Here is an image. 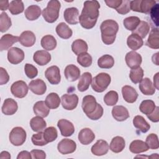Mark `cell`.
<instances>
[{
  "instance_id": "cell-1",
  "label": "cell",
  "mask_w": 159,
  "mask_h": 159,
  "mask_svg": "<svg viewBox=\"0 0 159 159\" xmlns=\"http://www.w3.org/2000/svg\"><path fill=\"white\" fill-rule=\"evenodd\" d=\"M100 4L96 0L86 1L81 13L79 16V22L81 27L90 29L94 27L99 16Z\"/></svg>"
},
{
  "instance_id": "cell-2",
  "label": "cell",
  "mask_w": 159,
  "mask_h": 159,
  "mask_svg": "<svg viewBox=\"0 0 159 159\" xmlns=\"http://www.w3.org/2000/svg\"><path fill=\"white\" fill-rule=\"evenodd\" d=\"M100 30L102 42L106 45H111L115 41L119 25L114 20L107 19L101 23Z\"/></svg>"
},
{
  "instance_id": "cell-3",
  "label": "cell",
  "mask_w": 159,
  "mask_h": 159,
  "mask_svg": "<svg viewBox=\"0 0 159 159\" xmlns=\"http://www.w3.org/2000/svg\"><path fill=\"white\" fill-rule=\"evenodd\" d=\"M61 4L58 0H51L47 6L42 11V16L45 20L48 23L55 22L59 17V11Z\"/></svg>"
},
{
  "instance_id": "cell-4",
  "label": "cell",
  "mask_w": 159,
  "mask_h": 159,
  "mask_svg": "<svg viewBox=\"0 0 159 159\" xmlns=\"http://www.w3.org/2000/svg\"><path fill=\"white\" fill-rule=\"evenodd\" d=\"M111 81V76L106 73H100L92 79L91 87L97 93L104 91L110 84Z\"/></svg>"
},
{
  "instance_id": "cell-5",
  "label": "cell",
  "mask_w": 159,
  "mask_h": 159,
  "mask_svg": "<svg viewBox=\"0 0 159 159\" xmlns=\"http://www.w3.org/2000/svg\"><path fill=\"white\" fill-rule=\"evenodd\" d=\"M156 4V1L154 0L130 1V7L133 11L148 14Z\"/></svg>"
},
{
  "instance_id": "cell-6",
  "label": "cell",
  "mask_w": 159,
  "mask_h": 159,
  "mask_svg": "<svg viewBox=\"0 0 159 159\" xmlns=\"http://www.w3.org/2000/svg\"><path fill=\"white\" fill-rule=\"evenodd\" d=\"M26 137V132L21 127H14L9 135L10 142L14 146L22 145L25 142Z\"/></svg>"
},
{
  "instance_id": "cell-7",
  "label": "cell",
  "mask_w": 159,
  "mask_h": 159,
  "mask_svg": "<svg viewBox=\"0 0 159 159\" xmlns=\"http://www.w3.org/2000/svg\"><path fill=\"white\" fill-rule=\"evenodd\" d=\"M29 88L26 83L19 80L12 83L11 86V92L12 94L17 98H23L28 93Z\"/></svg>"
},
{
  "instance_id": "cell-8",
  "label": "cell",
  "mask_w": 159,
  "mask_h": 159,
  "mask_svg": "<svg viewBox=\"0 0 159 159\" xmlns=\"http://www.w3.org/2000/svg\"><path fill=\"white\" fill-rule=\"evenodd\" d=\"M76 148V143L73 140L69 139H62L57 145L58 152L63 155L73 153Z\"/></svg>"
},
{
  "instance_id": "cell-9",
  "label": "cell",
  "mask_w": 159,
  "mask_h": 159,
  "mask_svg": "<svg viewBox=\"0 0 159 159\" xmlns=\"http://www.w3.org/2000/svg\"><path fill=\"white\" fill-rule=\"evenodd\" d=\"M24 59V51L18 47H11L7 52V60L12 64L17 65Z\"/></svg>"
},
{
  "instance_id": "cell-10",
  "label": "cell",
  "mask_w": 159,
  "mask_h": 159,
  "mask_svg": "<svg viewBox=\"0 0 159 159\" xmlns=\"http://www.w3.org/2000/svg\"><path fill=\"white\" fill-rule=\"evenodd\" d=\"M97 105L96 99L92 95H87L83 98L81 107L86 116L92 114L96 110Z\"/></svg>"
},
{
  "instance_id": "cell-11",
  "label": "cell",
  "mask_w": 159,
  "mask_h": 159,
  "mask_svg": "<svg viewBox=\"0 0 159 159\" xmlns=\"http://www.w3.org/2000/svg\"><path fill=\"white\" fill-rule=\"evenodd\" d=\"M45 76L52 84H58L61 80L60 71L57 66L53 65L47 68Z\"/></svg>"
},
{
  "instance_id": "cell-12",
  "label": "cell",
  "mask_w": 159,
  "mask_h": 159,
  "mask_svg": "<svg viewBox=\"0 0 159 159\" xmlns=\"http://www.w3.org/2000/svg\"><path fill=\"white\" fill-rule=\"evenodd\" d=\"M61 105L63 107L68 111L75 109L78 103V97L75 94H65L61 98Z\"/></svg>"
},
{
  "instance_id": "cell-13",
  "label": "cell",
  "mask_w": 159,
  "mask_h": 159,
  "mask_svg": "<svg viewBox=\"0 0 159 159\" xmlns=\"http://www.w3.org/2000/svg\"><path fill=\"white\" fill-rule=\"evenodd\" d=\"M125 60L127 65L131 69H134L140 66L142 61V58L139 53L130 51L125 55Z\"/></svg>"
},
{
  "instance_id": "cell-14",
  "label": "cell",
  "mask_w": 159,
  "mask_h": 159,
  "mask_svg": "<svg viewBox=\"0 0 159 159\" xmlns=\"http://www.w3.org/2000/svg\"><path fill=\"white\" fill-rule=\"evenodd\" d=\"M57 126L59 128L61 135L64 137H70L75 132V127L70 121L61 119L58 121Z\"/></svg>"
},
{
  "instance_id": "cell-15",
  "label": "cell",
  "mask_w": 159,
  "mask_h": 159,
  "mask_svg": "<svg viewBox=\"0 0 159 159\" xmlns=\"http://www.w3.org/2000/svg\"><path fill=\"white\" fill-rule=\"evenodd\" d=\"M109 147L108 143L104 140H98L91 147V151L92 153L96 156H102L106 155L109 150Z\"/></svg>"
},
{
  "instance_id": "cell-16",
  "label": "cell",
  "mask_w": 159,
  "mask_h": 159,
  "mask_svg": "<svg viewBox=\"0 0 159 159\" xmlns=\"http://www.w3.org/2000/svg\"><path fill=\"white\" fill-rule=\"evenodd\" d=\"M63 17L65 21L71 24L75 25L79 22V11L76 7L66 8L63 12Z\"/></svg>"
},
{
  "instance_id": "cell-17",
  "label": "cell",
  "mask_w": 159,
  "mask_h": 159,
  "mask_svg": "<svg viewBox=\"0 0 159 159\" xmlns=\"http://www.w3.org/2000/svg\"><path fill=\"white\" fill-rule=\"evenodd\" d=\"M29 88L33 93L37 95H42L47 91L46 84L41 79L32 80L29 83Z\"/></svg>"
},
{
  "instance_id": "cell-18",
  "label": "cell",
  "mask_w": 159,
  "mask_h": 159,
  "mask_svg": "<svg viewBox=\"0 0 159 159\" xmlns=\"http://www.w3.org/2000/svg\"><path fill=\"white\" fill-rule=\"evenodd\" d=\"M112 116L117 121H124L129 117L127 108L123 106H114L112 109Z\"/></svg>"
},
{
  "instance_id": "cell-19",
  "label": "cell",
  "mask_w": 159,
  "mask_h": 159,
  "mask_svg": "<svg viewBox=\"0 0 159 159\" xmlns=\"http://www.w3.org/2000/svg\"><path fill=\"white\" fill-rule=\"evenodd\" d=\"M36 41V37L33 32L25 30L22 32L19 37L20 43L25 47H32Z\"/></svg>"
},
{
  "instance_id": "cell-20",
  "label": "cell",
  "mask_w": 159,
  "mask_h": 159,
  "mask_svg": "<svg viewBox=\"0 0 159 159\" xmlns=\"http://www.w3.org/2000/svg\"><path fill=\"white\" fill-rule=\"evenodd\" d=\"M19 42V37L17 36H14L10 34H6L3 35L0 40V50H6L15 43Z\"/></svg>"
},
{
  "instance_id": "cell-21",
  "label": "cell",
  "mask_w": 159,
  "mask_h": 159,
  "mask_svg": "<svg viewBox=\"0 0 159 159\" xmlns=\"http://www.w3.org/2000/svg\"><path fill=\"white\" fill-rule=\"evenodd\" d=\"M122 94L124 99L129 103L135 102L139 96L137 91L129 85H125L122 88Z\"/></svg>"
},
{
  "instance_id": "cell-22",
  "label": "cell",
  "mask_w": 159,
  "mask_h": 159,
  "mask_svg": "<svg viewBox=\"0 0 159 159\" xmlns=\"http://www.w3.org/2000/svg\"><path fill=\"white\" fill-rule=\"evenodd\" d=\"M1 109L2 113L6 116L13 115L17 112L18 105L14 99L12 98H7L4 100Z\"/></svg>"
},
{
  "instance_id": "cell-23",
  "label": "cell",
  "mask_w": 159,
  "mask_h": 159,
  "mask_svg": "<svg viewBox=\"0 0 159 159\" xmlns=\"http://www.w3.org/2000/svg\"><path fill=\"white\" fill-rule=\"evenodd\" d=\"M33 60L37 65L44 66L50 61L51 55L45 50H37L34 54Z\"/></svg>"
},
{
  "instance_id": "cell-24",
  "label": "cell",
  "mask_w": 159,
  "mask_h": 159,
  "mask_svg": "<svg viewBox=\"0 0 159 159\" xmlns=\"http://www.w3.org/2000/svg\"><path fill=\"white\" fill-rule=\"evenodd\" d=\"M78 140L83 145H89L95 139V134L89 128L81 129L78 134Z\"/></svg>"
},
{
  "instance_id": "cell-25",
  "label": "cell",
  "mask_w": 159,
  "mask_h": 159,
  "mask_svg": "<svg viewBox=\"0 0 159 159\" xmlns=\"http://www.w3.org/2000/svg\"><path fill=\"white\" fill-rule=\"evenodd\" d=\"M64 75L68 81L71 82L75 81L80 76V70L75 65H68L65 68Z\"/></svg>"
},
{
  "instance_id": "cell-26",
  "label": "cell",
  "mask_w": 159,
  "mask_h": 159,
  "mask_svg": "<svg viewBox=\"0 0 159 159\" xmlns=\"http://www.w3.org/2000/svg\"><path fill=\"white\" fill-rule=\"evenodd\" d=\"M139 87L140 91L144 95L151 96L155 93V88L154 87L152 81L148 78L142 79L139 83Z\"/></svg>"
},
{
  "instance_id": "cell-27",
  "label": "cell",
  "mask_w": 159,
  "mask_h": 159,
  "mask_svg": "<svg viewBox=\"0 0 159 159\" xmlns=\"http://www.w3.org/2000/svg\"><path fill=\"white\" fill-rule=\"evenodd\" d=\"M127 44L131 50L135 51L143 46V41L139 35L132 33L127 37Z\"/></svg>"
},
{
  "instance_id": "cell-28",
  "label": "cell",
  "mask_w": 159,
  "mask_h": 159,
  "mask_svg": "<svg viewBox=\"0 0 159 159\" xmlns=\"http://www.w3.org/2000/svg\"><path fill=\"white\" fill-rule=\"evenodd\" d=\"M148 149L149 148L147 143L140 140H134L129 145L130 151L135 154H139L147 152Z\"/></svg>"
},
{
  "instance_id": "cell-29",
  "label": "cell",
  "mask_w": 159,
  "mask_h": 159,
  "mask_svg": "<svg viewBox=\"0 0 159 159\" xmlns=\"http://www.w3.org/2000/svg\"><path fill=\"white\" fill-rule=\"evenodd\" d=\"M134 126L142 133H145L149 130L150 128V124L146 121L143 117L137 115L134 117L133 119Z\"/></svg>"
},
{
  "instance_id": "cell-30",
  "label": "cell",
  "mask_w": 159,
  "mask_h": 159,
  "mask_svg": "<svg viewBox=\"0 0 159 159\" xmlns=\"http://www.w3.org/2000/svg\"><path fill=\"white\" fill-rule=\"evenodd\" d=\"M125 142L123 137L120 136L114 137L110 143V150L114 153L121 152L125 148Z\"/></svg>"
},
{
  "instance_id": "cell-31",
  "label": "cell",
  "mask_w": 159,
  "mask_h": 159,
  "mask_svg": "<svg viewBox=\"0 0 159 159\" xmlns=\"http://www.w3.org/2000/svg\"><path fill=\"white\" fill-rule=\"evenodd\" d=\"M159 32L157 28H153L151 30L145 45L153 49L159 48Z\"/></svg>"
},
{
  "instance_id": "cell-32",
  "label": "cell",
  "mask_w": 159,
  "mask_h": 159,
  "mask_svg": "<svg viewBox=\"0 0 159 159\" xmlns=\"http://www.w3.org/2000/svg\"><path fill=\"white\" fill-rule=\"evenodd\" d=\"M91 81L92 75L89 72H85L83 73L78 83V89L81 92L86 91L89 88Z\"/></svg>"
},
{
  "instance_id": "cell-33",
  "label": "cell",
  "mask_w": 159,
  "mask_h": 159,
  "mask_svg": "<svg viewBox=\"0 0 159 159\" xmlns=\"http://www.w3.org/2000/svg\"><path fill=\"white\" fill-rule=\"evenodd\" d=\"M33 111L35 114L42 117H46L50 112V109L43 101H39L35 103L33 106Z\"/></svg>"
},
{
  "instance_id": "cell-34",
  "label": "cell",
  "mask_w": 159,
  "mask_h": 159,
  "mask_svg": "<svg viewBox=\"0 0 159 159\" xmlns=\"http://www.w3.org/2000/svg\"><path fill=\"white\" fill-rule=\"evenodd\" d=\"M41 9L37 5H30L25 10V16L29 20H37L41 15Z\"/></svg>"
},
{
  "instance_id": "cell-35",
  "label": "cell",
  "mask_w": 159,
  "mask_h": 159,
  "mask_svg": "<svg viewBox=\"0 0 159 159\" xmlns=\"http://www.w3.org/2000/svg\"><path fill=\"white\" fill-rule=\"evenodd\" d=\"M55 30L57 35L63 39H70L73 34L72 30L65 22L59 23L56 27Z\"/></svg>"
},
{
  "instance_id": "cell-36",
  "label": "cell",
  "mask_w": 159,
  "mask_h": 159,
  "mask_svg": "<svg viewBox=\"0 0 159 159\" xmlns=\"http://www.w3.org/2000/svg\"><path fill=\"white\" fill-rule=\"evenodd\" d=\"M71 50L73 52L78 55L81 53L86 52L88 50L87 43L82 39H76L71 44Z\"/></svg>"
},
{
  "instance_id": "cell-37",
  "label": "cell",
  "mask_w": 159,
  "mask_h": 159,
  "mask_svg": "<svg viewBox=\"0 0 159 159\" xmlns=\"http://www.w3.org/2000/svg\"><path fill=\"white\" fill-rule=\"evenodd\" d=\"M30 125L33 131L39 132L45 129L47 124L45 120L40 116H35L31 119Z\"/></svg>"
},
{
  "instance_id": "cell-38",
  "label": "cell",
  "mask_w": 159,
  "mask_h": 159,
  "mask_svg": "<svg viewBox=\"0 0 159 159\" xmlns=\"http://www.w3.org/2000/svg\"><path fill=\"white\" fill-rule=\"evenodd\" d=\"M41 46L46 50H54L57 45L55 38L52 35H46L43 36L41 39Z\"/></svg>"
},
{
  "instance_id": "cell-39",
  "label": "cell",
  "mask_w": 159,
  "mask_h": 159,
  "mask_svg": "<svg viewBox=\"0 0 159 159\" xmlns=\"http://www.w3.org/2000/svg\"><path fill=\"white\" fill-rule=\"evenodd\" d=\"M61 102L58 94L56 93H51L46 97L45 102L49 109H55L59 107Z\"/></svg>"
},
{
  "instance_id": "cell-40",
  "label": "cell",
  "mask_w": 159,
  "mask_h": 159,
  "mask_svg": "<svg viewBox=\"0 0 159 159\" xmlns=\"http://www.w3.org/2000/svg\"><path fill=\"white\" fill-rule=\"evenodd\" d=\"M98 65L101 68H111L114 65V58L110 55H104L99 58L98 60Z\"/></svg>"
},
{
  "instance_id": "cell-41",
  "label": "cell",
  "mask_w": 159,
  "mask_h": 159,
  "mask_svg": "<svg viewBox=\"0 0 159 159\" xmlns=\"http://www.w3.org/2000/svg\"><path fill=\"white\" fill-rule=\"evenodd\" d=\"M140 19L137 16H130L126 17L123 20V24L125 28L130 31L134 32L140 24Z\"/></svg>"
},
{
  "instance_id": "cell-42",
  "label": "cell",
  "mask_w": 159,
  "mask_h": 159,
  "mask_svg": "<svg viewBox=\"0 0 159 159\" xmlns=\"http://www.w3.org/2000/svg\"><path fill=\"white\" fill-rule=\"evenodd\" d=\"M156 106L152 100L147 99L143 101L139 106V109L141 112H142L144 114L148 115L151 114L154 109H155Z\"/></svg>"
},
{
  "instance_id": "cell-43",
  "label": "cell",
  "mask_w": 159,
  "mask_h": 159,
  "mask_svg": "<svg viewBox=\"0 0 159 159\" xmlns=\"http://www.w3.org/2000/svg\"><path fill=\"white\" fill-rule=\"evenodd\" d=\"M24 10V3L22 1L14 0L10 2L9 11L12 15H17L22 13Z\"/></svg>"
},
{
  "instance_id": "cell-44",
  "label": "cell",
  "mask_w": 159,
  "mask_h": 159,
  "mask_svg": "<svg viewBox=\"0 0 159 159\" xmlns=\"http://www.w3.org/2000/svg\"><path fill=\"white\" fill-rule=\"evenodd\" d=\"M150 29V26L149 24L146 21L142 20L140 22V24H139V25L137 26V27L135 29L133 33L137 34L142 39H143L145 38L148 34Z\"/></svg>"
},
{
  "instance_id": "cell-45",
  "label": "cell",
  "mask_w": 159,
  "mask_h": 159,
  "mask_svg": "<svg viewBox=\"0 0 159 159\" xmlns=\"http://www.w3.org/2000/svg\"><path fill=\"white\" fill-rule=\"evenodd\" d=\"M143 70L141 67H138L137 68L131 69L129 73V78L131 81L134 83L137 84L141 81L143 79Z\"/></svg>"
},
{
  "instance_id": "cell-46",
  "label": "cell",
  "mask_w": 159,
  "mask_h": 159,
  "mask_svg": "<svg viewBox=\"0 0 159 159\" xmlns=\"http://www.w3.org/2000/svg\"><path fill=\"white\" fill-rule=\"evenodd\" d=\"M12 25L11 18L8 16L7 14L3 12L0 15V31L3 33L6 32Z\"/></svg>"
},
{
  "instance_id": "cell-47",
  "label": "cell",
  "mask_w": 159,
  "mask_h": 159,
  "mask_svg": "<svg viewBox=\"0 0 159 159\" xmlns=\"http://www.w3.org/2000/svg\"><path fill=\"white\" fill-rule=\"evenodd\" d=\"M119 99L118 93L115 91H109L104 97V102L107 106H112L117 104Z\"/></svg>"
},
{
  "instance_id": "cell-48",
  "label": "cell",
  "mask_w": 159,
  "mask_h": 159,
  "mask_svg": "<svg viewBox=\"0 0 159 159\" xmlns=\"http://www.w3.org/2000/svg\"><path fill=\"white\" fill-rule=\"evenodd\" d=\"M58 137V132L54 127H48L43 132V137L47 143L53 142Z\"/></svg>"
},
{
  "instance_id": "cell-49",
  "label": "cell",
  "mask_w": 159,
  "mask_h": 159,
  "mask_svg": "<svg viewBox=\"0 0 159 159\" xmlns=\"http://www.w3.org/2000/svg\"><path fill=\"white\" fill-rule=\"evenodd\" d=\"M93 61L92 57L87 52L81 53L77 57V62L83 67H89Z\"/></svg>"
},
{
  "instance_id": "cell-50",
  "label": "cell",
  "mask_w": 159,
  "mask_h": 159,
  "mask_svg": "<svg viewBox=\"0 0 159 159\" xmlns=\"http://www.w3.org/2000/svg\"><path fill=\"white\" fill-rule=\"evenodd\" d=\"M145 143H147L148 148L150 149L156 150L158 149L159 147L158 138L157 135L155 134H149L146 138Z\"/></svg>"
},
{
  "instance_id": "cell-51",
  "label": "cell",
  "mask_w": 159,
  "mask_h": 159,
  "mask_svg": "<svg viewBox=\"0 0 159 159\" xmlns=\"http://www.w3.org/2000/svg\"><path fill=\"white\" fill-rule=\"evenodd\" d=\"M31 140L34 145L37 146H43L48 143L45 141L43 137V132L42 131L34 134L31 137Z\"/></svg>"
},
{
  "instance_id": "cell-52",
  "label": "cell",
  "mask_w": 159,
  "mask_h": 159,
  "mask_svg": "<svg viewBox=\"0 0 159 159\" xmlns=\"http://www.w3.org/2000/svg\"><path fill=\"white\" fill-rule=\"evenodd\" d=\"M24 71L26 76L30 79H33L38 75L37 68L32 64L26 63L24 66Z\"/></svg>"
},
{
  "instance_id": "cell-53",
  "label": "cell",
  "mask_w": 159,
  "mask_h": 159,
  "mask_svg": "<svg viewBox=\"0 0 159 159\" xmlns=\"http://www.w3.org/2000/svg\"><path fill=\"white\" fill-rule=\"evenodd\" d=\"M130 1L129 0H123L122 1L121 4L119 6V7L116 9V11L122 15H124L127 14L130 11Z\"/></svg>"
},
{
  "instance_id": "cell-54",
  "label": "cell",
  "mask_w": 159,
  "mask_h": 159,
  "mask_svg": "<svg viewBox=\"0 0 159 159\" xmlns=\"http://www.w3.org/2000/svg\"><path fill=\"white\" fill-rule=\"evenodd\" d=\"M103 112H104L103 107H102V106L101 104L98 103L97 107H96V110L92 114H91L87 116L91 120H96L99 119L102 116Z\"/></svg>"
},
{
  "instance_id": "cell-55",
  "label": "cell",
  "mask_w": 159,
  "mask_h": 159,
  "mask_svg": "<svg viewBox=\"0 0 159 159\" xmlns=\"http://www.w3.org/2000/svg\"><path fill=\"white\" fill-rule=\"evenodd\" d=\"M158 4H156L150 10V14L152 19L156 24V26L158 27Z\"/></svg>"
},
{
  "instance_id": "cell-56",
  "label": "cell",
  "mask_w": 159,
  "mask_h": 159,
  "mask_svg": "<svg viewBox=\"0 0 159 159\" xmlns=\"http://www.w3.org/2000/svg\"><path fill=\"white\" fill-rule=\"evenodd\" d=\"M32 158L33 159H45L46 158V153L42 150H32L30 152Z\"/></svg>"
},
{
  "instance_id": "cell-57",
  "label": "cell",
  "mask_w": 159,
  "mask_h": 159,
  "mask_svg": "<svg viewBox=\"0 0 159 159\" xmlns=\"http://www.w3.org/2000/svg\"><path fill=\"white\" fill-rule=\"evenodd\" d=\"M0 84L3 85L6 84L9 80V76L6 70L2 68H0Z\"/></svg>"
},
{
  "instance_id": "cell-58",
  "label": "cell",
  "mask_w": 159,
  "mask_h": 159,
  "mask_svg": "<svg viewBox=\"0 0 159 159\" xmlns=\"http://www.w3.org/2000/svg\"><path fill=\"white\" fill-rule=\"evenodd\" d=\"M147 116L152 122H158L159 121V107L157 106L154 111Z\"/></svg>"
},
{
  "instance_id": "cell-59",
  "label": "cell",
  "mask_w": 159,
  "mask_h": 159,
  "mask_svg": "<svg viewBox=\"0 0 159 159\" xmlns=\"http://www.w3.org/2000/svg\"><path fill=\"white\" fill-rule=\"evenodd\" d=\"M122 1V0H106L104 2L108 7L117 9L121 4Z\"/></svg>"
},
{
  "instance_id": "cell-60",
  "label": "cell",
  "mask_w": 159,
  "mask_h": 159,
  "mask_svg": "<svg viewBox=\"0 0 159 159\" xmlns=\"http://www.w3.org/2000/svg\"><path fill=\"white\" fill-rule=\"evenodd\" d=\"M17 159H30L32 158V156L30 153H29L28 151H22L20 152H19V153L18 154L17 157Z\"/></svg>"
},
{
  "instance_id": "cell-61",
  "label": "cell",
  "mask_w": 159,
  "mask_h": 159,
  "mask_svg": "<svg viewBox=\"0 0 159 159\" xmlns=\"http://www.w3.org/2000/svg\"><path fill=\"white\" fill-rule=\"evenodd\" d=\"M9 3L8 1H0V9L1 11H6L7 8L9 9Z\"/></svg>"
},
{
  "instance_id": "cell-62",
  "label": "cell",
  "mask_w": 159,
  "mask_h": 159,
  "mask_svg": "<svg viewBox=\"0 0 159 159\" xmlns=\"http://www.w3.org/2000/svg\"><path fill=\"white\" fill-rule=\"evenodd\" d=\"M158 74L159 73H157L155 74V75L153 76V83H154V87L157 89H159V87H158Z\"/></svg>"
},
{
  "instance_id": "cell-63",
  "label": "cell",
  "mask_w": 159,
  "mask_h": 159,
  "mask_svg": "<svg viewBox=\"0 0 159 159\" xmlns=\"http://www.w3.org/2000/svg\"><path fill=\"white\" fill-rule=\"evenodd\" d=\"M0 158L3 159V158H7V159H10L11 158V155L10 153L7 152V151H3L1 153L0 155Z\"/></svg>"
},
{
  "instance_id": "cell-64",
  "label": "cell",
  "mask_w": 159,
  "mask_h": 159,
  "mask_svg": "<svg viewBox=\"0 0 159 159\" xmlns=\"http://www.w3.org/2000/svg\"><path fill=\"white\" fill-rule=\"evenodd\" d=\"M153 60V62L156 65H158V53H156L155 54H153V55L152 56V60Z\"/></svg>"
}]
</instances>
